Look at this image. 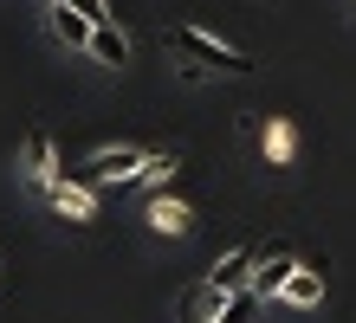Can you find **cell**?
I'll return each instance as SVG.
<instances>
[{
    "label": "cell",
    "mask_w": 356,
    "mask_h": 323,
    "mask_svg": "<svg viewBox=\"0 0 356 323\" xmlns=\"http://www.w3.org/2000/svg\"><path fill=\"white\" fill-rule=\"evenodd\" d=\"M169 46H175V58L181 65H195V72H253V58L246 52H234V46H220L214 33H201V26H169Z\"/></svg>",
    "instance_id": "1"
},
{
    "label": "cell",
    "mask_w": 356,
    "mask_h": 323,
    "mask_svg": "<svg viewBox=\"0 0 356 323\" xmlns=\"http://www.w3.org/2000/svg\"><path fill=\"white\" fill-rule=\"evenodd\" d=\"M143 162H149L143 149H97V156H91L85 168H72V175L85 181V188H91V181H130V175H136Z\"/></svg>",
    "instance_id": "2"
},
{
    "label": "cell",
    "mask_w": 356,
    "mask_h": 323,
    "mask_svg": "<svg viewBox=\"0 0 356 323\" xmlns=\"http://www.w3.org/2000/svg\"><path fill=\"white\" fill-rule=\"evenodd\" d=\"M259 246H234V252H227V258H214V272H207V278H214V285L220 291H246V285H253V272H259Z\"/></svg>",
    "instance_id": "3"
},
{
    "label": "cell",
    "mask_w": 356,
    "mask_h": 323,
    "mask_svg": "<svg viewBox=\"0 0 356 323\" xmlns=\"http://www.w3.org/2000/svg\"><path fill=\"white\" fill-rule=\"evenodd\" d=\"M291 272H298V258H291V252H272V258H259V272H253V297H285Z\"/></svg>",
    "instance_id": "4"
},
{
    "label": "cell",
    "mask_w": 356,
    "mask_h": 323,
    "mask_svg": "<svg viewBox=\"0 0 356 323\" xmlns=\"http://www.w3.org/2000/svg\"><path fill=\"white\" fill-rule=\"evenodd\" d=\"M52 33L65 39V46H91V33H97V19H91V13H78L72 0H52Z\"/></svg>",
    "instance_id": "5"
},
{
    "label": "cell",
    "mask_w": 356,
    "mask_h": 323,
    "mask_svg": "<svg viewBox=\"0 0 356 323\" xmlns=\"http://www.w3.org/2000/svg\"><path fill=\"white\" fill-rule=\"evenodd\" d=\"M227 297H234V291H220L214 278H207L201 291H188V304H181V323H214V317H227Z\"/></svg>",
    "instance_id": "6"
},
{
    "label": "cell",
    "mask_w": 356,
    "mask_h": 323,
    "mask_svg": "<svg viewBox=\"0 0 356 323\" xmlns=\"http://www.w3.org/2000/svg\"><path fill=\"white\" fill-rule=\"evenodd\" d=\"M46 194H52V207H58V213H72V220H91V194H85V181H78V175L46 181Z\"/></svg>",
    "instance_id": "7"
},
{
    "label": "cell",
    "mask_w": 356,
    "mask_h": 323,
    "mask_svg": "<svg viewBox=\"0 0 356 323\" xmlns=\"http://www.w3.org/2000/svg\"><path fill=\"white\" fill-rule=\"evenodd\" d=\"M26 175H33L39 188L58 181V156H52V136H46V129H33V136H26Z\"/></svg>",
    "instance_id": "8"
},
{
    "label": "cell",
    "mask_w": 356,
    "mask_h": 323,
    "mask_svg": "<svg viewBox=\"0 0 356 323\" xmlns=\"http://www.w3.org/2000/svg\"><path fill=\"white\" fill-rule=\"evenodd\" d=\"M91 52H97L104 65H123V58H130V46H123V33L111 26V19H104V26L91 33Z\"/></svg>",
    "instance_id": "9"
},
{
    "label": "cell",
    "mask_w": 356,
    "mask_h": 323,
    "mask_svg": "<svg viewBox=\"0 0 356 323\" xmlns=\"http://www.w3.org/2000/svg\"><path fill=\"white\" fill-rule=\"evenodd\" d=\"M285 297H291V304H318V297H324V278L298 265V272H291V285H285Z\"/></svg>",
    "instance_id": "10"
},
{
    "label": "cell",
    "mask_w": 356,
    "mask_h": 323,
    "mask_svg": "<svg viewBox=\"0 0 356 323\" xmlns=\"http://www.w3.org/2000/svg\"><path fill=\"white\" fill-rule=\"evenodd\" d=\"M149 226H156V233H181V226H188V213H181L175 201H149Z\"/></svg>",
    "instance_id": "11"
},
{
    "label": "cell",
    "mask_w": 356,
    "mask_h": 323,
    "mask_svg": "<svg viewBox=\"0 0 356 323\" xmlns=\"http://www.w3.org/2000/svg\"><path fill=\"white\" fill-rule=\"evenodd\" d=\"M156 175H175V156H149V162H143L130 181H156Z\"/></svg>",
    "instance_id": "12"
},
{
    "label": "cell",
    "mask_w": 356,
    "mask_h": 323,
    "mask_svg": "<svg viewBox=\"0 0 356 323\" xmlns=\"http://www.w3.org/2000/svg\"><path fill=\"white\" fill-rule=\"evenodd\" d=\"M266 149H272V156H291V129L272 123V129H266Z\"/></svg>",
    "instance_id": "13"
},
{
    "label": "cell",
    "mask_w": 356,
    "mask_h": 323,
    "mask_svg": "<svg viewBox=\"0 0 356 323\" xmlns=\"http://www.w3.org/2000/svg\"><path fill=\"white\" fill-rule=\"evenodd\" d=\"M72 7H78V13H91L97 26H104V19H111V0H72Z\"/></svg>",
    "instance_id": "14"
},
{
    "label": "cell",
    "mask_w": 356,
    "mask_h": 323,
    "mask_svg": "<svg viewBox=\"0 0 356 323\" xmlns=\"http://www.w3.org/2000/svg\"><path fill=\"white\" fill-rule=\"evenodd\" d=\"M214 323H227V317H214Z\"/></svg>",
    "instance_id": "15"
}]
</instances>
